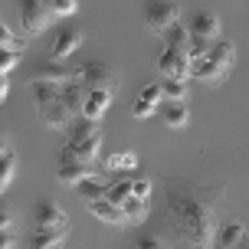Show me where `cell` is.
Wrapping results in <instances>:
<instances>
[{"label":"cell","mask_w":249,"mask_h":249,"mask_svg":"<svg viewBox=\"0 0 249 249\" xmlns=\"http://www.w3.org/2000/svg\"><path fill=\"white\" fill-rule=\"evenodd\" d=\"M226 200L216 187L184 177H164V223L180 246H216V226L223 223Z\"/></svg>","instance_id":"obj_1"},{"label":"cell","mask_w":249,"mask_h":249,"mask_svg":"<svg viewBox=\"0 0 249 249\" xmlns=\"http://www.w3.org/2000/svg\"><path fill=\"white\" fill-rule=\"evenodd\" d=\"M233 66H236V43L220 36L207 56L190 59V79H200L207 86H220V82H226V75L233 72Z\"/></svg>","instance_id":"obj_2"},{"label":"cell","mask_w":249,"mask_h":249,"mask_svg":"<svg viewBox=\"0 0 249 249\" xmlns=\"http://www.w3.org/2000/svg\"><path fill=\"white\" fill-rule=\"evenodd\" d=\"M30 89H33V99H36L39 122L46 124V128H53V131H66L75 115L59 99V86L56 82H30Z\"/></svg>","instance_id":"obj_3"},{"label":"cell","mask_w":249,"mask_h":249,"mask_svg":"<svg viewBox=\"0 0 249 249\" xmlns=\"http://www.w3.org/2000/svg\"><path fill=\"white\" fill-rule=\"evenodd\" d=\"M75 79L86 89H115L122 82V72L115 69L112 59H89L82 66H75Z\"/></svg>","instance_id":"obj_4"},{"label":"cell","mask_w":249,"mask_h":249,"mask_svg":"<svg viewBox=\"0 0 249 249\" xmlns=\"http://www.w3.org/2000/svg\"><path fill=\"white\" fill-rule=\"evenodd\" d=\"M86 177H99L95 171V164H86L79 154H75L69 144L59 151V164H56V180L59 184H79V180H86Z\"/></svg>","instance_id":"obj_5"},{"label":"cell","mask_w":249,"mask_h":249,"mask_svg":"<svg viewBox=\"0 0 249 249\" xmlns=\"http://www.w3.org/2000/svg\"><path fill=\"white\" fill-rule=\"evenodd\" d=\"M56 20V13L46 0H20V23H23L26 36H36Z\"/></svg>","instance_id":"obj_6"},{"label":"cell","mask_w":249,"mask_h":249,"mask_svg":"<svg viewBox=\"0 0 249 249\" xmlns=\"http://www.w3.org/2000/svg\"><path fill=\"white\" fill-rule=\"evenodd\" d=\"M177 20H180V7H177L174 0H151L148 7H144V23H148V30L158 33V36H161L171 23H177Z\"/></svg>","instance_id":"obj_7"},{"label":"cell","mask_w":249,"mask_h":249,"mask_svg":"<svg viewBox=\"0 0 249 249\" xmlns=\"http://www.w3.org/2000/svg\"><path fill=\"white\" fill-rule=\"evenodd\" d=\"M75 79V66H66V59H46L36 66V72L26 79V86L30 82H56V86H66V82H72Z\"/></svg>","instance_id":"obj_8"},{"label":"cell","mask_w":249,"mask_h":249,"mask_svg":"<svg viewBox=\"0 0 249 249\" xmlns=\"http://www.w3.org/2000/svg\"><path fill=\"white\" fill-rule=\"evenodd\" d=\"M158 69H161L164 79H190V56L184 50H167L161 53V59H158Z\"/></svg>","instance_id":"obj_9"},{"label":"cell","mask_w":249,"mask_h":249,"mask_svg":"<svg viewBox=\"0 0 249 249\" xmlns=\"http://www.w3.org/2000/svg\"><path fill=\"white\" fill-rule=\"evenodd\" d=\"M86 207H89V213H92L95 220H102V223H108V226H124V223H128L124 213H122V203L108 200L105 194L95 197V200H86Z\"/></svg>","instance_id":"obj_10"},{"label":"cell","mask_w":249,"mask_h":249,"mask_svg":"<svg viewBox=\"0 0 249 249\" xmlns=\"http://www.w3.org/2000/svg\"><path fill=\"white\" fill-rule=\"evenodd\" d=\"M187 30H190L194 36H203V39H220V36H223L220 17H216V13H210V10H197Z\"/></svg>","instance_id":"obj_11"},{"label":"cell","mask_w":249,"mask_h":249,"mask_svg":"<svg viewBox=\"0 0 249 249\" xmlns=\"http://www.w3.org/2000/svg\"><path fill=\"white\" fill-rule=\"evenodd\" d=\"M158 118H161L167 128H187L190 112H187L184 99H164L161 105H158Z\"/></svg>","instance_id":"obj_12"},{"label":"cell","mask_w":249,"mask_h":249,"mask_svg":"<svg viewBox=\"0 0 249 249\" xmlns=\"http://www.w3.org/2000/svg\"><path fill=\"white\" fill-rule=\"evenodd\" d=\"M161 102H164L161 86H148V89H141L138 102L131 105V115H135L138 122H144V118H151V115H158V105H161Z\"/></svg>","instance_id":"obj_13"},{"label":"cell","mask_w":249,"mask_h":249,"mask_svg":"<svg viewBox=\"0 0 249 249\" xmlns=\"http://www.w3.org/2000/svg\"><path fill=\"white\" fill-rule=\"evenodd\" d=\"M69 230H72V226H36V233H33V239H30V246L56 249V246H62V243L69 239Z\"/></svg>","instance_id":"obj_14"},{"label":"cell","mask_w":249,"mask_h":249,"mask_svg":"<svg viewBox=\"0 0 249 249\" xmlns=\"http://www.w3.org/2000/svg\"><path fill=\"white\" fill-rule=\"evenodd\" d=\"M82 46V30H59L56 33V43H53V50H50V56L53 59H69L75 50Z\"/></svg>","instance_id":"obj_15"},{"label":"cell","mask_w":249,"mask_h":249,"mask_svg":"<svg viewBox=\"0 0 249 249\" xmlns=\"http://www.w3.org/2000/svg\"><path fill=\"white\" fill-rule=\"evenodd\" d=\"M112 105V89H89L86 92V102H82V115H89V118H95V122H102V115H105V108Z\"/></svg>","instance_id":"obj_16"},{"label":"cell","mask_w":249,"mask_h":249,"mask_svg":"<svg viewBox=\"0 0 249 249\" xmlns=\"http://www.w3.org/2000/svg\"><path fill=\"white\" fill-rule=\"evenodd\" d=\"M33 216H36V226H69L66 210H62L59 203H53V200H39Z\"/></svg>","instance_id":"obj_17"},{"label":"cell","mask_w":249,"mask_h":249,"mask_svg":"<svg viewBox=\"0 0 249 249\" xmlns=\"http://www.w3.org/2000/svg\"><path fill=\"white\" fill-rule=\"evenodd\" d=\"M216 246H249L246 226L236 223V220H223L216 226Z\"/></svg>","instance_id":"obj_18"},{"label":"cell","mask_w":249,"mask_h":249,"mask_svg":"<svg viewBox=\"0 0 249 249\" xmlns=\"http://www.w3.org/2000/svg\"><path fill=\"white\" fill-rule=\"evenodd\" d=\"M66 144H69V148H72L86 164H95V161H99V151H102V131L86 135V138H75V141H66Z\"/></svg>","instance_id":"obj_19"},{"label":"cell","mask_w":249,"mask_h":249,"mask_svg":"<svg viewBox=\"0 0 249 249\" xmlns=\"http://www.w3.org/2000/svg\"><path fill=\"white\" fill-rule=\"evenodd\" d=\"M86 92L89 89L79 82V79H72V82H66V86H59V99L66 102V108L72 115H82V102H86Z\"/></svg>","instance_id":"obj_20"},{"label":"cell","mask_w":249,"mask_h":249,"mask_svg":"<svg viewBox=\"0 0 249 249\" xmlns=\"http://www.w3.org/2000/svg\"><path fill=\"white\" fill-rule=\"evenodd\" d=\"M161 36H164V43H167L171 50H184V53L190 50V30H187L180 20H177V23H171ZM187 56H190V53H187Z\"/></svg>","instance_id":"obj_21"},{"label":"cell","mask_w":249,"mask_h":249,"mask_svg":"<svg viewBox=\"0 0 249 249\" xmlns=\"http://www.w3.org/2000/svg\"><path fill=\"white\" fill-rule=\"evenodd\" d=\"M122 213H124L128 223H144V220H148V200L128 194V197L122 200Z\"/></svg>","instance_id":"obj_22"},{"label":"cell","mask_w":249,"mask_h":249,"mask_svg":"<svg viewBox=\"0 0 249 249\" xmlns=\"http://www.w3.org/2000/svg\"><path fill=\"white\" fill-rule=\"evenodd\" d=\"M105 167H108V171H112V174H128V171H135L138 167V154L135 151H118V154H108V158H105Z\"/></svg>","instance_id":"obj_23"},{"label":"cell","mask_w":249,"mask_h":249,"mask_svg":"<svg viewBox=\"0 0 249 249\" xmlns=\"http://www.w3.org/2000/svg\"><path fill=\"white\" fill-rule=\"evenodd\" d=\"M13 174H17V154H13V151H7V154H0V194L10 187Z\"/></svg>","instance_id":"obj_24"},{"label":"cell","mask_w":249,"mask_h":249,"mask_svg":"<svg viewBox=\"0 0 249 249\" xmlns=\"http://www.w3.org/2000/svg\"><path fill=\"white\" fill-rule=\"evenodd\" d=\"M23 59V50H13V46H0V75H7L10 69H17Z\"/></svg>","instance_id":"obj_25"},{"label":"cell","mask_w":249,"mask_h":249,"mask_svg":"<svg viewBox=\"0 0 249 249\" xmlns=\"http://www.w3.org/2000/svg\"><path fill=\"white\" fill-rule=\"evenodd\" d=\"M79 194H82V200H95V197H102L105 194V187L108 184H102L99 177H86V180H79Z\"/></svg>","instance_id":"obj_26"},{"label":"cell","mask_w":249,"mask_h":249,"mask_svg":"<svg viewBox=\"0 0 249 249\" xmlns=\"http://www.w3.org/2000/svg\"><path fill=\"white\" fill-rule=\"evenodd\" d=\"M161 92H164V99H187L184 79H164V82H161Z\"/></svg>","instance_id":"obj_27"},{"label":"cell","mask_w":249,"mask_h":249,"mask_svg":"<svg viewBox=\"0 0 249 249\" xmlns=\"http://www.w3.org/2000/svg\"><path fill=\"white\" fill-rule=\"evenodd\" d=\"M128 194H131V180H115V184L105 187V197L115 200V203H122V200L128 197Z\"/></svg>","instance_id":"obj_28"},{"label":"cell","mask_w":249,"mask_h":249,"mask_svg":"<svg viewBox=\"0 0 249 249\" xmlns=\"http://www.w3.org/2000/svg\"><path fill=\"white\" fill-rule=\"evenodd\" d=\"M53 7V13L56 17H72L75 10H79V0H46Z\"/></svg>","instance_id":"obj_29"},{"label":"cell","mask_w":249,"mask_h":249,"mask_svg":"<svg viewBox=\"0 0 249 249\" xmlns=\"http://www.w3.org/2000/svg\"><path fill=\"white\" fill-rule=\"evenodd\" d=\"M0 46H13V50H23V46H26V39H23V36H13L10 30L0 23Z\"/></svg>","instance_id":"obj_30"},{"label":"cell","mask_w":249,"mask_h":249,"mask_svg":"<svg viewBox=\"0 0 249 249\" xmlns=\"http://www.w3.org/2000/svg\"><path fill=\"white\" fill-rule=\"evenodd\" d=\"M131 194L141 200H151V180H131Z\"/></svg>","instance_id":"obj_31"},{"label":"cell","mask_w":249,"mask_h":249,"mask_svg":"<svg viewBox=\"0 0 249 249\" xmlns=\"http://www.w3.org/2000/svg\"><path fill=\"white\" fill-rule=\"evenodd\" d=\"M7 246H17V236H13V230H0V249Z\"/></svg>","instance_id":"obj_32"},{"label":"cell","mask_w":249,"mask_h":249,"mask_svg":"<svg viewBox=\"0 0 249 249\" xmlns=\"http://www.w3.org/2000/svg\"><path fill=\"white\" fill-rule=\"evenodd\" d=\"M138 246L141 249H158V246H164V243L158 236H144V239H138Z\"/></svg>","instance_id":"obj_33"},{"label":"cell","mask_w":249,"mask_h":249,"mask_svg":"<svg viewBox=\"0 0 249 249\" xmlns=\"http://www.w3.org/2000/svg\"><path fill=\"white\" fill-rule=\"evenodd\" d=\"M13 226V216H10V210H0V230H10Z\"/></svg>","instance_id":"obj_34"},{"label":"cell","mask_w":249,"mask_h":249,"mask_svg":"<svg viewBox=\"0 0 249 249\" xmlns=\"http://www.w3.org/2000/svg\"><path fill=\"white\" fill-rule=\"evenodd\" d=\"M7 89H10V86H7V75H0V102L7 99Z\"/></svg>","instance_id":"obj_35"},{"label":"cell","mask_w":249,"mask_h":249,"mask_svg":"<svg viewBox=\"0 0 249 249\" xmlns=\"http://www.w3.org/2000/svg\"><path fill=\"white\" fill-rule=\"evenodd\" d=\"M7 151L10 148H7V141H3V135H0V154H7Z\"/></svg>","instance_id":"obj_36"}]
</instances>
